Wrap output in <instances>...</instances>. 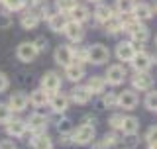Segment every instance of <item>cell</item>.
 Listing matches in <instances>:
<instances>
[{"label":"cell","instance_id":"6da1fadb","mask_svg":"<svg viewBox=\"0 0 157 149\" xmlns=\"http://www.w3.org/2000/svg\"><path fill=\"white\" fill-rule=\"evenodd\" d=\"M94 136H96L94 126H90V124H82V126H78L77 130L73 132V141H75L77 145H88V143L94 141Z\"/></svg>","mask_w":157,"mask_h":149},{"label":"cell","instance_id":"7a4b0ae2","mask_svg":"<svg viewBox=\"0 0 157 149\" xmlns=\"http://www.w3.org/2000/svg\"><path fill=\"white\" fill-rule=\"evenodd\" d=\"M108 59H110V51L102 43H94L90 49H86V61L92 65H104Z\"/></svg>","mask_w":157,"mask_h":149},{"label":"cell","instance_id":"3957f363","mask_svg":"<svg viewBox=\"0 0 157 149\" xmlns=\"http://www.w3.org/2000/svg\"><path fill=\"white\" fill-rule=\"evenodd\" d=\"M16 55H18V59L22 63H32L33 59L37 57V49H36V45H33V41H24V43L18 45Z\"/></svg>","mask_w":157,"mask_h":149},{"label":"cell","instance_id":"277c9868","mask_svg":"<svg viewBox=\"0 0 157 149\" xmlns=\"http://www.w3.org/2000/svg\"><path fill=\"white\" fill-rule=\"evenodd\" d=\"M41 88H43L45 92H49V94L57 92L59 88H61V77H59L57 73H53V71L45 73V74L41 77Z\"/></svg>","mask_w":157,"mask_h":149},{"label":"cell","instance_id":"5b68a950","mask_svg":"<svg viewBox=\"0 0 157 149\" xmlns=\"http://www.w3.org/2000/svg\"><path fill=\"white\" fill-rule=\"evenodd\" d=\"M132 65H134L136 69V73H141V71H149V67H151V57H149V53H145V51H136V55L132 57Z\"/></svg>","mask_w":157,"mask_h":149},{"label":"cell","instance_id":"8992f818","mask_svg":"<svg viewBox=\"0 0 157 149\" xmlns=\"http://www.w3.org/2000/svg\"><path fill=\"white\" fill-rule=\"evenodd\" d=\"M126 78V69L122 65H110L106 71V82L114 84V86H118V84H122Z\"/></svg>","mask_w":157,"mask_h":149},{"label":"cell","instance_id":"52a82bcc","mask_svg":"<svg viewBox=\"0 0 157 149\" xmlns=\"http://www.w3.org/2000/svg\"><path fill=\"white\" fill-rule=\"evenodd\" d=\"M65 36L71 39V41H82V37H85V29H82V26L78 22H75V20H71V22H67V26H65Z\"/></svg>","mask_w":157,"mask_h":149},{"label":"cell","instance_id":"ba28073f","mask_svg":"<svg viewBox=\"0 0 157 149\" xmlns=\"http://www.w3.org/2000/svg\"><path fill=\"white\" fill-rule=\"evenodd\" d=\"M132 84H134V88H137V90H149L153 86V77L147 71L136 73V77L132 78Z\"/></svg>","mask_w":157,"mask_h":149},{"label":"cell","instance_id":"9c48e42d","mask_svg":"<svg viewBox=\"0 0 157 149\" xmlns=\"http://www.w3.org/2000/svg\"><path fill=\"white\" fill-rule=\"evenodd\" d=\"M136 43H132V41H122V43H118V47H116V57L120 59V61H132V57L136 55Z\"/></svg>","mask_w":157,"mask_h":149},{"label":"cell","instance_id":"30bf717a","mask_svg":"<svg viewBox=\"0 0 157 149\" xmlns=\"http://www.w3.org/2000/svg\"><path fill=\"white\" fill-rule=\"evenodd\" d=\"M137 104V94L134 90H124L122 94H118V106L124 110H134Z\"/></svg>","mask_w":157,"mask_h":149},{"label":"cell","instance_id":"8fae6325","mask_svg":"<svg viewBox=\"0 0 157 149\" xmlns=\"http://www.w3.org/2000/svg\"><path fill=\"white\" fill-rule=\"evenodd\" d=\"M26 124L33 133H41V132H45V128H47V116H43V114H32Z\"/></svg>","mask_w":157,"mask_h":149},{"label":"cell","instance_id":"7c38bea8","mask_svg":"<svg viewBox=\"0 0 157 149\" xmlns=\"http://www.w3.org/2000/svg\"><path fill=\"white\" fill-rule=\"evenodd\" d=\"M28 130V124L26 122H22V120H10L6 122V132H8V136H12V137H22L24 133H26Z\"/></svg>","mask_w":157,"mask_h":149},{"label":"cell","instance_id":"4fadbf2b","mask_svg":"<svg viewBox=\"0 0 157 149\" xmlns=\"http://www.w3.org/2000/svg\"><path fill=\"white\" fill-rule=\"evenodd\" d=\"M47 24H49V29H53L55 33L63 32V29H65V26H67V14H61V12L49 14Z\"/></svg>","mask_w":157,"mask_h":149},{"label":"cell","instance_id":"5bb4252c","mask_svg":"<svg viewBox=\"0 0 157 149\" xmlns=\"http://www.w3.org/2000/svg\"><path fill=\"white\" fill-rule=\"evenodd\" d=\"M53 57H55V63H59L61 67H67L69 63H73V51L69 45H59Z\"/></svg>","mask_w":157,"mask_h":149},{"label":"cell","instance_id":"9a60e30c","mask_svg":"<svg viewBox=\"0 0 157 149\" xmlns=\"http://www.w3.org/2000/svg\"><path fill=\"white\" fill-rule=\"evenodd\" d=\"M65 77L69 78V81L73 82H78L82 77H85V67L81 65V63H69V65L65 67Z\"/></svg>","mask_w":157,"mask_h":149},{"label":"cell","instance_id":"2e32d148","mask_svg":"<svg viewBox=\"0 0 157 149\" xmlns=\"http://www.w3.org/2000/svg\"><path fill=\"white\" fill-rule=\"evenodd\" d=\"M28 96L24 92H14L12 96H10V102H8V106H10V110L12 112H22V110H26V106H28Z\"/></svg>","mask_w":157,"mask_h":149},{"label":"cell","instance_id":"e0dca14e","mask_svg":"<svg viewBox=\"0 0 157 149\" xmlns=\"http://www.w3.org/2000/svg\"><path fill=\"white\" fill-rule=\"evenodd\" d=\"M49 106L53 108V112L61 114V112H65L67 108H69V98L65 96V94H59V92H53V96L49 98Z\"/></svg>","mask_w":157,"mask_h":149},{"label":"cell","instance_id":"ac0fdd59","mask_svg":"<svg viewBox=\"0 0 157 149\" xmlns=\"http://www.w3.org/2000/svg\"><path fill=\"white\" fill-rule=\"evenodd\" d=\"M132 16L137 18L140 22H145V20H149L153 16V8H151L149 4H145V2H140V4L134 6V10H132Z\"/></svg>","mask_w":157,"mask_h":149},{"label":"cell","instance_id":"d6986e66","mask_svg":"<svg viewBox=\"0 0 157 149\" xmlns=\"http://www.w3.org/2000/svg\"><path fill=\"white\" fill-rule=\"evenodd\" d=\"M71 98H73L77 104H86V102L92 98V92L88 90L86 86H75V88L71 90Z\"/></svg>","mask_w":157,"mask_h":149},{"label":"cell","instance_id":"ffe728a7","mask_svg":"<svg viewBox=\"0 0 157 149\" xmlns=\"http://www.w3.org/2000/svg\"><path fill=\"white\" fill-rule=\"evenodd\" d=\"M112 16H114V10H112L108 4H96V8H94V18H96V22H100V24H104L106 20H110Z\"/></svg>","mask_w":157,"mask_h":149},{"label":"cell","instance_id":"44dd1931","mask_svg":"<svg viewBox=\"0 0 157 149\" xmlns=\"http://www.w3.org/2000/svg\"><path fill=\"white\" fill-rule=\"evenodd\" d=\"M137 130H140V120L136 116H124V120H122V132L126 136H132V133H137Z\"/></svg>","mask_w":157,"mask_h":149},{"label":"cell","instance_id":"7402d4cb","mask_svg":"<svg viewBox=\"0 0 157 149\" xmlns=\"http://www.w3.org/2000/svg\"><path fill=\"white\" fill-rule=\"evenodd\" d=\"M28 100L32 102L36 108H39V106H45V104L49 102V92H45L43 88H37V90H33L32 94H29V98H28Z\"/></svg>","mask_w":157,"mask_h":149},{"label":"cell","instance_id":"603a6c76","mask_svg":"<svg viewBox=\"0 0 157 149\" xmlns=\"http://www.w3.org/2000/svg\"><path fill=\"white\" fill-rule=\"evenodd\" d=\"M32 147L33 149H51L53 147V141H51V137L45 136V133H36L33 136V139H32Z\"/></svg>","mask_w":157,"mask_h":149},{"label":"cell","instance_id":"cb8c5ba5","mask_svg":"<svg viewBox=\"0 0 157 149\" xmlns=\"http://www.w3.org/2000/svg\"><path fill=\"white\" fill-rule=\"evenodd\" d=\"M86 88H88L92 94L104 92V88H106V78H104V77H90V78H88Z\"/></svg>","mask_w":157,"mask_h":149},{"label":"cell","instance_id":"d4e9b609","mask_svg":"<svg viewBox=\"0 0 157 149\" xmlns=\"http://www.w3.org/2000/svg\"><path fill=\"white\" fill-rule=\"evenodd\" d=\"M130 36H132V43H140V45H141V43H145L147 39H149V29H147L144 24H140Z\"/></svg>","mask_w":157,"mask_h":149},{"label":"cell","instance_id":"484cf974","mask_svg":"<svg viewBox=\"0 0 157 149\" xmlns=\"http://www.w3.org/2000/svg\"><path fill=\"white\" fill-rule=\"evenodd\" d=\"M20 22H22L24 29H33L39 24V16L33 12V10H28L26 14H22V20H20Z\"/></svg>","mask_w":157,"mask_h":149},{"label":"cell","instance_id":"4316f807","mask_svg":"<svg viewBox=\"0 0 157 149\" xmlns=\"http://www.w3.org/2000/svg\"><path fill=\"white\" fill-rule=\"evenodd\" d=\"M69 14H71V16H73V20H75V22H78V24L86 22V20H88V16H90L88 8H86V6H81V4H77V6L73 8Z\"/></svg>","mask_w":157,"mask_h":149},{"label":"cell","instance_id":"83f0119b","mask_svg":"<svg viewBox=\"0 0 157 149\" xmlns=\"http://www.w3.org/2000/svg\"><path fill=\"white\" fill-rule=\"evenodd\" d=\"M104 28H106V33H118V32H122V20L120 18H116V16H112L110 20H106L104 22Z\"/></svg>","mask_w":157,"mask_h":149},{"label":"cell","instance_id":"f1b7e54d","mask_svg":"<svg viewBox=\"0 0 157 149\" xmlns=\"http://www.w3.org/2000/svg\"><path fill=\"white\" fill-rule=\"evenodd\" d=\"M134 6H136V2L134 0H116V10L120 14H132V10H134Z\"/></svg>","mask_w":157,"mask_h":149},{"label":"cell","instance_id":"f546056e","mask_svg":"<svg viewBox=\"0 0 157 149\" xmlns=\"http://www.w3.org/2000/svg\"><path fill=\"white\" fill-rule=\"evenodd\" d=\"M55 6H57V10L61 14H69L77 6V0H55Z\"/></svg>","mask_w":157,"mask_h":149},{"label":"cell","instance_id":"4dcf8cb0","mask_svg":"<svg viewBox=\"0 0 157 149\" xmlns=\"http://www.w3.org/2000/svg\"><path fill=\"white\" fill-rule=\"evenodd\" d=\"M145 141H147V147H149V149H155L157 147V126H153V128L147 130Z\"/></svg>","mask_w":157,"mask_h":149},{"label":"cell","instance_id":"1f68e13d","mask_svg":"<svg viewBox=\"0 0 157 149\" xmlns=\"http://www.w3.org/2000/svg\"><path fill=\"white\" fill-rule=\"evenodd\" d=\"M116 143H118V137L114 136V133H110V136H108V133H106V136L102 137V141L98 143V149H108V147L116 145Z\"/></svg>","mask_w":157,"mask_h":149},{"label":"cell","instance_id":"d6a6232c","mask_svg":"<svg viewBox=\"0 0 157 149\" xmlns=\"http://www.w3.org/2000/svg\"><path fill=\"white\" fill-rule=\"evenodd\" d=\"M145 108L151 112H157V92H147L145 96Z\"/></svg>","mask_w":157,"mask_h":149},{"label":"cell","instance_id":"836d02e7","mask_svg":"<svg viewBox=\"0 0 157 149\" xmlns=\"http://www.w3.org/2000/svg\"><path fill=\"white\" fill-rule=\"evenodd\" d=\"M102 104H104L106 108H116V106H118V94H114V92L104 94V98H102Z\"/></svg>","mask_w":157,"mask_h":149},{"label":"cell","instance_id":"e575fe53","mask_svg":"<svg viewBox=\"0 0 157 149\" xmlns=\"http://www.w3.org/2000/svg\"><path fill=\"white\" fill-rule=\"evenodd\" d=\"M12 118V110L8 104H0V124H6Z\"/></svg>","mask_w":157,"mask_h":149},{"label":"cell","instance_id":"d590c367","mask_svg":"<svg viewBox=\"0 0 157 149\" xmlns=\"http://www.w3.org/2000/svg\"><path fill=\"white\" fill-rule=\"evenodd\" d=\"M2 4L8 10H22L24 8V0H2Z\"/></svg>","mask_w":157,"mask_h":149},{"label":"cell","instance_id":"8d00e7d4","mask_svg":"<svg viewBox=\"0 0 157 149\" xmlns=\"http://www.w3.org/2000/svg\"><path fill=\"white\" fill-rule=\"evenodd\" d=\"M122 120H124V116H120V114H114V116L110 118V128L112 130H122Z\"/></svg>","mask_w":157,"mask_h":149},{"label":"cell","instance_id":"74e56055","mask_svg":"<svg viewBox=\"0 0 157 149\" xmlns=\"http://www.w3.org/2000/svg\"><path fill=\"white\" fill-rule=\"evenodd\" d=\"M57 130H59V133L67 136V133L71 132V122H69V120H61V122L57 124Z\"/></svg>","mask_w":157,"mask_h":149},{"label":"cell","instance_id":"f35d334b","mask_svg":"<svg viewBox=\"0 0 157 149\" xmlns=\"http://www.w3.org/2000/svg\"><path fill=\"white\" fill-rule=\"evenodd\" d=\"M12 26V18L8 14H0V29H6Z\"/></svg>","mask_w":157,"mask_h":149},{"label":"cell","instance_id":"ab89813d","mask_svg":"<svg viewBox=\"0 0 157 149\" xmlns=\"http://www.w3.org/2000/svg\"><path fill=\"white\" fill-rule=\"evenodd\" d=\"M33 45H36L37 53H39V51H45V49H47V39H45V37H37L36 41H33Z\"/></svg>","mask_w":157,"mask_h":149},{"label":"cell","instance_id":"60d3db41","mask_svg":"<svg viewBox=\"0 0 157 149\" xmlns=\"http://www.w3.org/2000/svg\"><path fill=\"white\" fill-rule=\"evenodd\" d=\"M8 84H10V81H8V77L4 73H0V92H4L8 88Z\"/></svg>","mask_w":157,"mask_h":149},{"label":"cell","instance_id":"b9f144b4","mask_svg":"<svg viewBox=\"0 0 157 149\" xmlns=\"http://www.w3.org/2000/svg\"><path fill=\"white\" fill-rule=\"evenodd\" d=\"M126 145H128V147H136V145H137L136 133H132V136H128V137H126Z\"/></svg>","mask_w":157,"mask_h":149},{"label":"cell","instance_id":"7bdbcfd3","mask_svg":"<svg viewBox=\"0 0 157 149\" xmlns=\"http://www.w3.org/2000/svg\"><path fill=\"white\" fill-rule=\"evenodd\" d=\"M0 149H16V145H14V141L4 139V141H0Z\"/></svg>","mask_w":157,"mask_h":149},{"label":"cell","instance_id":"ee69618b","mask_svg":"<svg viewBox=\"0 0 157 149\" xmlns=\"http://www.w3.org/2000/svg\"><path fill=\"white\" fill-rule=\"evenodd\" d=\"M88 2H92V4H100L102 0H88Z\"/></svg>","mask_w":157,"mask_h":149},{"label":"cell","instance_id":"f6af8a7d","mask_svg":"<svg viewBox=\"0 0 157 149\" xmlns=\"http://www.w3.org/2000/svg\"><path fill=\"white\" fill-rule=\"evenodd\" d=\"M155 45H157V37H155Z\"/></svg>","mask_w":157,"mask_h":149},{"label":"cell","instance_id":"bcb514c9","mask_svg":"<svg viewBox=\"0 0 157 149\" xmlns=\"http://www.w3.org/2000/svg\"><path fill=\"white\" fill-rule=\"evenodd\" d=\"M155 149H157V147H155Z\"/></svg>","mask_w":157,"mask_h":149}]
</instances>
